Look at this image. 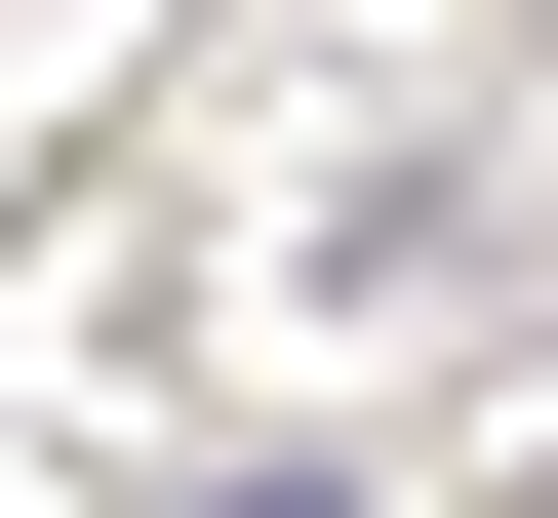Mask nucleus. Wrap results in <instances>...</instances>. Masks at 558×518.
Here are the masks:
<instances>
[{
    "instance_id": "obj_1",
    "label": "nucleus",
    "mask_w": 558,
    "mask_h": 518,
    "mask_svg": "<svg viewBox=\"0 0 558 518\" xmlns=\"http://www.w3.org/2000/svg\"><path fill=\"white\" fill-rule=\"evenodd\" d=\"M160 518H360V479H160Z\"/></svg>"
}]
</instances>
